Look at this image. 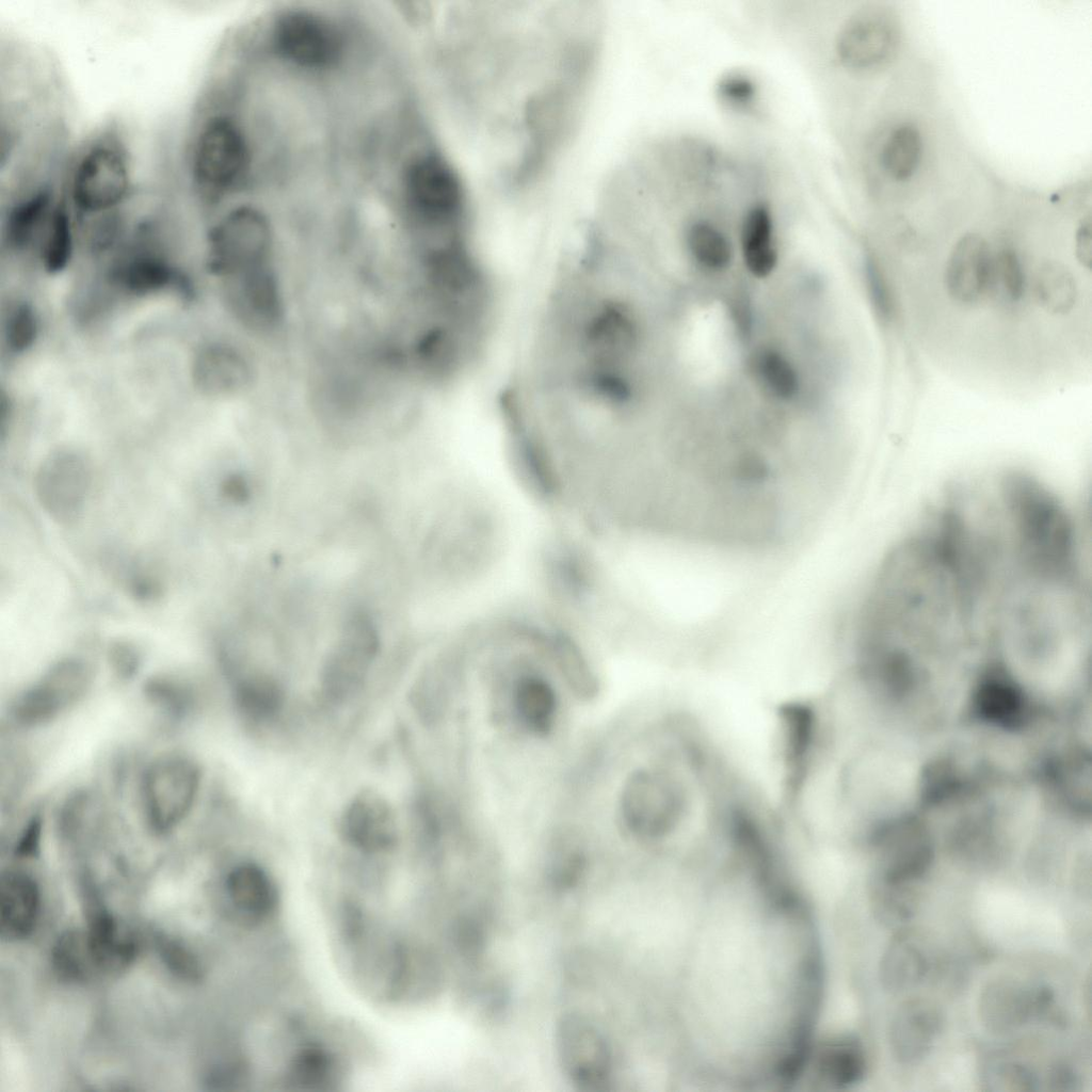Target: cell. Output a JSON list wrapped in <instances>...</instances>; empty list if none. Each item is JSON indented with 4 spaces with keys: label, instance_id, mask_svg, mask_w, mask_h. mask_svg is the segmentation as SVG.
<instances>
[{
    "label": "cell",
    "instance_id": "cell-1",
    "mask_svg": "<svg viewBox=\"0 0 1092 1092\" xmlns=\"http://www.w3.org/2000/svg\"><path fill=\"white\" fill-rule=\"evenodd\" d=\"M62 193L76 222L125 212L136 196L133 152L116 124L95 130L75 149Z\"/></svg>",
    "mask_w": 1092,
    "mask_h": 1092
},
{
    "label": "cell",
    "instance_id": "cell-2",
    "mask_svg": "<svg viewBox=\"0 0 1092 1092\" xmlns=\"http://www.w3.org/2000/svg\"><path fill=\"white\" fill-rule=\"evenodd\" d=\"M184 144V174L193 200L219 207L242 183L250 163L246 135L238 119L208 96L198 99Z\"/></svg>",
    "mask_w": 1092,
    "mask_h": 1092
},
{
    "label": "cell",
    "instance_id": "cell-3",
    "mask_svg": "<svg viewBox=\"0 0 1092 1092\" xmlns=\"http://www.w3.org/2000/svg\"><path fill=\"white\" fill-rule=\"evenodd\" d=\"M404 188L412 210L441 241L463 236L464 190L447 161L434 154L416 159L406 170Z\"/></svg>",
    "mask_w": 1092,
    "mask_h": 1092
},
{
    "label": "cell",
    "instance_id": "cell-4",
    "mask_svg": "<svg viewBox=\"0 0 1092 1092\" xmlns=\"http://www.w3.org/2000/svg\"><path fill=\"white\" fill-rule=\"evenodd\" d=\"M200 780L195 761L180 753L161 755L146 767L141 799L145 821L154 833H170L187 818L197 798Z\"/></svg>",
    "mask_w": 1092,
    "mask_h": 1092
},
{
    "label": "cell",
    "instance_id": "cell-5",
    "mask_svg": "<svg viewBox=\"0 0 1092 1092\" xmlns=\"http://www.w3.org/2000/svg\"><path fill=\"white\" fill-rule=\"evenodd\" d=\"M272 258L269 224L257 209L240 205L227 210L208 232V267L223 278L244 266Z\"/></svg>",
    "mask_w": 1092,
    "mask_h": 1092
},
{
    "label": "cell",
    "instance_id": "cell-6",
    "mask_svg": "<svg viewBox=\"0 0 1092 1092\" xmlns=\"http://www.w3.org/2000/svg\"><path fill=\"white\" fill-rule=\"evenodd\" d=\"M555 1044L562 1072L571 1083L582 1091L606 1089L613 1073V1056L594 1023L574 1013L562 1016L556 1026Z\"/></svg>",
    "mask_w": 1092,
    "mask_h": 1092
},
{
    "label": "cell",
    "instance_id": "cell-7",
    "mask_svg": "<svg viewBox=\"0 0 1092 1092\" xmlns=\"http://www.w3.org/2000/svg\"><path fill=\"white\" fill-rule=\"evenodd\" d=\"M93 680L91 665L81 658H65L25 689L12 707L14 720L22 726L48 723L76 705Z\"/></svg>",
    "mask_w": 1092,
    "mask_h": 1092
},
{
    "label": "cell",
    "instance_id": "cell-8",
    "mask_svg": "<svg viewBox=\"0 0 1092 1092\" xmlns=\"http://www.w3.org/2000/svg\"><path fill=\"white\" fill-rule=\"evenodd\" d=\"M899 39L900 25L894 11L884 5H869L844 23L837 36L836 52L849 68H871L893 55Z\"/></svg>",
    "mask_w": 1092,
    "mask_h": 1092
},
{
    "label": "cell",
    "instance_id": "cell-9",
    "mask_svg": "<svg viewBox=\"0 0 1092 1092\" xmlns=\"http://www.w3.org/2000/svg\"><path fill=\"white\" fill-rule=\"evenodd\" d=\"M273 43L286 61L309 69L330 67L341 53V39L334 26L306 10L280 16L274 26Z\"/></svg>",
    "mask_w": 1092,
    "mask_h": 1092
},
{
    "label": "cell",
    "instance_id": "cell-10",
    "mask_svg": "<svg viewBox=\"0 0 1092 1092\" xmlns=\"http://www.w3.org/2000/svg\"><path fill=\"white\" fill-rule=\"evenodd\" d=\"M379 649V636L370 617L355 613L346 624L336 646L330 653L322 675L330 697L341 701L362 686Z\"/></svg>",
    "mask_w": 1092,
    "mask_h": 1092
},
{
    "label": "cell",
    "instance_id": "cell-11",
    "mask_svg": "<svg viewBox=\"0 0 1092 1092\" xmlns=\"http://www.w3.org/2000/svg\"><path fill=\"white\" fill-rule=\"evenodd\" d=\"M90 469L75 451L50 454L36 471L35 493L43 509L60 524H71L81 515L90 487Z\"/></svg>",
    "mask_w": 1092,
    "mask_h": 1092
},
{
    "label": "cell",
    "instance_id": "cell-12",
    "mask_svg": "<svg viewBox=\"0 0 1092 1092\" xmlns=\"http://www.w3.org/2000/svg\"><path fill=\"white\" fill-rule=\"evenodd\" d=\"M49 176L22 174L9 195L3 215L2 232L5 244L13 251H23L41 237L61 197Z\"/></svg>",
    "mask_w": 1092,
    "mask_h": 1092
},
{
    "label": "cell",
    "instance_id": "cell-13",
    "mask_svg": "<svg viewBox=\"0 0 1092 1092\" xmlns=\"http://www.w3.org/2000/svg\"><path fill=\"white\" fill-rule=\"evenodd\" d=\"M151 221L138 226L136 242L129 253L112 267L111 282L135 295L150 294L168 287L186 288L184 282L170 262L152 250L150 243Z\"/></svg>",
    "mask_w": 1092,
    "mask_h": 1092
},
{
    "label": "cell",
    "instance_id": "cell-14",
    "mask_svg": "<svg viewBox=\"0 0 1092 1092\" xmlns=\"http://www.w3.org/2000/svg\"><path fill=\"white\" fill-rule=\"evenodd\" d=\"M873 844L880 856L876 877L888 882L915 884L933 860L928 836L912 823L884 829Z\"/></svg>",
    "mask_w": 1092,
    "mask_h": 1092
},
{
    "label": "cell",
    "instance_id": "cell-15",
    "mask_svg": "<svg viewBox=\"0 0 1092 1092\" xmlns=\"http://www.w3.org/2000/svg\"><path fill=\"white\" fill-rule=\"evenodd\" d=\"M992 261L993 251L981 236H963L952 248L944 273L949 296L970 306L990 299Z\"/></svg>",
    "mask_w": 1092,
    "mask_h": 1092
},
{
    "label": "cell",
    "instance_id": "cell-16",
    "mask_svg": "<svg viewBox=\"0 0 1092 1092\" xmlns=\"http://www.w3.org/2000/svg\"><path fill=\"white\" fill-rule=\"evenodd\" d=\"M938 1008L921 998L903 1001L895 1011L888 1028V1045L893 1058L912 1065L925 1059L943 1030Z\"/></svg>",
    "mask_w": 1092,
    "mask_h": 1092
},
{
    "label": "cell",
    "instance_id": "cell-17",
    "mask_svg": "<svg viewBox=\"0 0 1092 1092\" xmlns=\"http://www.w3.org/2000/svg\"><path fill=\"white\" fill-rule=\"evenodd\" d=\"M340 828L344 839L365 852L387 851L397 839L392 808L372 790H364L352 799L342 814Z\"/></svg>",
    "mask_w": 1092,
    "mask_h": 1092
},
{
    "label": "cell",
    "instance_id": "cell-18",
    "mask_svg": "<svg viewBox=\"0 0 1092 1092\" xmlns=\"http://www.w3.org/2000/svg\"><path fill=\"white\" fill-rule=\"evenodd\" d=\"M978 1017L991 1033L1003 1035L1037 1017L1035 987L999 978L989 982L978 998Z\"/></svg>",
    "mask_w": 1092,
    "mask_h": 1092
},
{
    "label": "cell",
    "instance_id": "cell-19",
    "mask_svg": "<svg viewBox=\"0 0 1092 1092\" xmlns=\"http://www.w3.org/2000/svg\"><path fill=\"white\" fill-rule=\"evenodd\" d=\"M191 373L197 390L209 397L236 394L250 380V367L244 356L223 343L200 348L194 355Z\"/></svg>",
    "mask_w": 1092,
    "mask_h": 1092
},
{
    "label": "cell",
    "instance_id": "cell-20",
    "mask_svg": "<svg viewBox=\"0 0 1092 1092\" xmlns=\"http://www.w3.org/2000/svg\"><path fill=\"white\" fill-rule=\"evenodd\" d=\"M39 910L35 881L21 871L10 870L0 880V936L4 941L27 937L33 930Z\"/></svg>",
    "mask_w": 1092,
    "mask_h": 1092
},
{
    "label": "cell",
    "instance_id": "cell-21",
    "mask_svg": "<svg viewBox=\"0 0 1092 1092\" xmlns=\"http://www.w3.org/2000/svg\"><path fill=\"white\" fill-rule=\"evenodd\" d=\"M813 1067L818 1080L830 1087L857 1083L866 1072L863 1044L854 1035L832 1038L815 1050Z\"/></svg>",
    "mask_w": 1092,
    "mask_h": 1092
},
{
    "label": "cell",
    "instance_id": "cell-22",
    "mask_svg": "<svg viewBox=\"0 0 1092 1092\" xmlns=\"http://www.w3.org/2000/svg\"><path fill=\"white\" fill-rule=\"evenodd\" d=\"M85 932L100 974H118L133 962L136 954L135 942L121 930L115 918L107 911L95 910Z\"/></svg>",
    "mask_w": 1092,
    "mask_h": 1092
},
{
    "label": "cell",
    "instance_id": "cell-23",
    "mask_svg": "<svg viewBox=\"0 0 1092 1092\" xmlns=\"http://www.w3.org/2000/svg\"><path fill=\"white\" fill-rule=\"evenodd\" d=\"M225 888L234 909L252 919L267 917L277 903L273 880L261 867L252 863L232 868L227 876Z\"/></svg>",
    "mask_w": 1092,
    "mask_h": 1092
},
{
    "label": "cell",
    "instance_id": "cell-24",
    "mask_svg": "<svg viewBox=\"0 0 1092 1092\" xmlns=\"http://www.w3.org/2000/svg\"><path fill=\"white\" fill-rule=\"evenodd\" d=\"M928 973V960L917 943L897 934L886 947L879 965V980L890 994L917 986Z\"/></svg>",
    "mask_w": 1092,
    "mask_h": 1092
},
{
    "label": "cell",
    "instance_id": "cell-25",
    "mask_svg": "<svg viewBox=\"0 0 1092 1092\" xmlns=\"http://www.w3.org/2000/svg\"><path fill=\"white\" fill-rule=\"evenodd\" d=\"M740 243L744 266L752 275L764 278L774 271L778 254L773 218L766 206L755 205L745 213Z\"/></svg>",
    "mask_w": 1092,
    "mask_h": 1092
},
{
    "label": "cell",
    "instance_id": "cell-26",
    "mask_svg": "<svg viewBox=\"0 0 1092 1092\" xmlns=\"http://www.w3.org/2000/svg\"><path fill=\"white\" fill-rule=\"evenodd\" d=\"M976 704L981 717L1000 726L1017 725L1024 714V696L1006 672L991 670L980 681Z\"/></svg>",
    "mask_w": 1092,
    "mask_h": 1092
},
{
    "label": "cell",
    "instance_id": "cell-27",
    "mask_svg": "<svg viewBox=\"0 0 1092 1092\" xmlns=\"http://www.w3.org/2000/svg\"><path fill=\"white\" fill-rule=\"evenodd\" d=\"M513 704L518 719L528 729L537 735H545L551 729L557 696L547 680L534 675L519 678L514 688Z\"/></svg>",
    "mask_w": 1092,
    "mask_h": 1092
},
{
    "label": "cell",
    "instance_id": "cell-28",
    "mask_svg": "<svg viewBox=\"0 0 1092 1092\" xmlns=\"http://www.w3.org/2000/svg\"><path fill=\"white\" fill-rule=\"evenodd\" d=\"M915 884L894 883L874 876L870 884L869 900L876 918L886 927L909 922L918 906Z\"/></svg>",
    "mask_w": 1092,
    "mask_h": 1092
},
{
    "label": "cell",
    "instance_id": "cell-29",
    "mask_svg": "<svg viewBox=\"0 0 1092 1092\" xmlns=\"http://www.w3.org/2000/svg\"><path fill=\"white\" fill-rule=\"evenodd\" d=\"M75 219L63 195L61 197L42 235V261L47 272L59 273L68 264L75 239Z\"/></svg>",
    "mask_w": 1092,
    "mask_h": 1092
},
{
    "label": "cell",
    "instance_id": "cell-30",
    "mask_svg": "<svg viewBox=\"0 0 1092 1092\" xmlns=\"http://www.w3.org/2000/svg\"><path fill=\"white\" fill-rule=\"evenodd\" d=\"M51 962L58 977L67 982H85L100 974L85 931L69 930L63 933L52 948Z\"/></svg>",
    "mask_w": 1092,
    "mask_h": 1092
},
{
    "label": "cell",
    "instance_id": "cell-31",
    "mask_svg": "<svg viewBox=\"0 0 1092 1092\" xmlns=\"http://www.w3.org/2000/svg\"><path fill=\"white\" fill-rule=\"evenodd\" d=\"M687 248L693 260L709 272L726 270L733 260V246L725 235L713 223L695 220L686 230Z\"/></svg>",
    "mask_w": 1092,
    "mask_h": 1092
},
{
    "label": "cell",
    "instance_id": "cell-32",
    "mask_svg": "<svg viewBox=\"0 0 1092 1092\" xmlns=\"http://www.w3.org/2000/svg\"><path fill=\"white\" fill-rule=\"evenodd\" d=\"M921 151L922 140L919 130L912 124L899 125L884 145L883 166L892 178L906 180L918 167Z\"/></svg>",
    "mask_w": 1092,
    "mask_h": 1092
},
{
    "label": "cell",
    "instance_id": "cell-33",
    "mask_svg": "<svg viewBox=\"0 0 1092 1092\" xmlns=\"http://www.w3.org/2000/svg\"><path fill=\"white\" fill-rule=\"evenodd\" d=\"M235 698L240 711L246 717L264 720L280 709L284 693L274 679L255 675L245 677L237 684Z\"/></svg>",
    "mask_w": 1092,
    "mask_h": 1092
},
{
    "label": "cell",
    "instance_id": "cell-34",
    "mask_svg": "<svg viewBox=\"0 0 1092 1092\" xmlns=\"http://www.w3.org/2000/svg\"><path fill=\"white\" fill-rule=\"evenodd\" d=\"M1026 287L1027 277L1018 254L1007 246L993 253L990 298L1000 304L1015 305L1024 298Z\"/></svg>",
    "mask_w": 1092,
    "mask_h": 1092
},
{
    "label": "cell",
    "instance_id": "cell-35",
    "mask_svg": "<svg viewBox=\"0 0 1092 1092\" xmlns=\"http://www.w3.org/2000/svg\"><path fill=\"white\" fill-rule=\"evenodd\" d=\"M1033 292L1042 307L1053 314H1066L1073 308L1077 295L1074 277L1056 263H1045L1039 269Z\"/></svg>",
    "mask_w": 1092,
    "mask_h": 1092
},
{
    "label": "cell",
    "instance_id": "cell-36",
    "mask_svg": "<svg viewBox=\"0 0 1092 1092\" xmlns=\"http://www.w3.org/2000/svg\"><path fill=\"white\" fill-rule=\"evenodd\" d=\"M753 367L762 386L780 400L794 398L800 389L798 371L786 355L774 349H764L754 358Z\"/></svg>",
    "mask_w": 1092,
    "mask_h": 1092
},
{
    "label": "cell",
    "instance_id": "cell-37",
    "mask_svg": "<svg viewBox=\"0 0 1092 1092\" xmlns=\"http://www.w3.org/2000/svg\"><path fill=\"white\" fill-rule=\"evenodd\" d=\"M587 864L583 846L575 835H559L552 845L549 874L552 883L561 889H569L581 878Z\"/></svg>",
    "mask_w": 1092,
    "mask_h": 1092
},
{
    "label": "cell",
    "instance_id": "cell-38",
    "mask_svg": "<svg viewBox=\"0 0 1092 1092\" xmlns=\"http://www.w3.org/2000/svg\"><path fill=\"white\" fill-rule=\"evenodd\" d=\"M38 317L27 302L17 303L10 311L5 323V342L14 354L27 352L38 336Z\"/></svg>",
    "mask_w": 1092,
    "mask_h": 1092
},
{
    "label": "cell",
    "instance_id": "cell-39",
    "mask_svg": "<svg viewBox=\"0 0 1092 1092\" xmlns=\"http://www.w3.org/2000/svg\"><path fill=\"white\" fill-rule=\"evenodd\" d=\"M156 945L164 965L178 978L191 982L202 979L203 969L197 958L180 942L160 935Z\"/></svg>",
    "mask_w": 1092,
    "mask_h": 1092
},
{
    "label": "cell",
    "instance_id": "cell-40",
    "mask_svg": "<svg viewBox=\"0 0 1092 1092\" xmlns=\"http://www.w3.org/2000/svg\"><path fill=\"white\" fill-rule=\"evenodd\" d=\"M334 1069L333 1059L319 1048L302 1051L294 1060L291 1076L301 1086H316L328 1081Z\"/></svg>",
    "mask_w": 1092,
    "mask_h": 1092
},
{
    "label": "cell",
    "instance_id": "cell-41",
    "mask_svg": "<svg viewBox=\"0 0 1092 1092\" xmlns=\"http://www.w3.org/2000/svg\"><path fill=\"white\" fill-rule=\"evenodd\" d=\"M985 1076L994 1091H1034L1038 1086L1035 1074L1019 1062L998 1063Z\"/></svg>",
    "mask_w": 1092,
    "mask_h": 1092
},
{
    "label": "cell",
    "instance_id": "cell-42",
    "mask_svg": "<svg viewBox=\"0 0 1092 1092\" xmlns=\"http://www.w3.org/2000/svg\"><path fill=\"white\" fill-rule=\"evenodd\" d=\"M148 694L171 713L184 712L192 703L189 686L173 678H158L148 686Z\"/></svg>",
    "mask_w": 1092,
    "mask_h": 1092
},
{
    "label": "cell",
    "instance_id": "cell-43",
    "mask_svg": "<svg viewBox=\"0 0 1092 1092\" xmlns=\"http://www.w3.org/2000/svg\"><path fill=\"white\" fill-rule=\"evenodd\" d=\"M864 275L867 291L874 310L879 317L887 320L892 315L890 295L888 293L884 276L879 266L871 257L865 258Z\"/></svg>",
    "mask_w": 1092,
    "mask_h": 1092
},
{
    "label": "cell",
    "instance_id": "cell-44",
    "mask_svg": "<svg viewBox=\"0 0 1092 1092\" xmlns=\"http://www.w3.org/2000/svg\"><path fill=\"white\" fill-rule=\"evenodd\" d=\"M718 94L721 99L733 106H745L753 101L756 94L754 82L741 74H729L720 79Z\"/></svg>",
    "mask_w": 1092,
    "mask_h": 1092
},
{
    "label": "cell",
    "instance_id": "cell-45",
    "mask_svg": "<svg viewBox=\"0 0 1092 1092\" xmlns=\"http://www.w3.org/2000/svg\"><path fill=\"white\" fill-rule=\"evenodd\" d=\"M110 658L121 674L129 675L139 664V653L128 642H117L110 648Z\"/></svg>",
    "mask_w": 1092,
    "mask_h": 1092
},
{
    "label": "cell",
    "instance_id": "cell-46",
    "mask_svg": "<svg viewBox=\"0 0 1092 1092\" xmlns=\"http://www.w3.org/2000/svg\"><path fill=\"white\" fill-rule=\"evenodd\" d=\"M1078 1085V1076L1071 1066L1064 1063H1057L1050 1067L1048 1073V1086L1050 1090L1074 1091L1077 1090Z\"/></svg>",
    "mask_w": 1092,
    "mask_h": 1092
},
{
    "label": "cell",
    "instance_id": "cell-47",
    "mask_svg": "<svg viewBox=\"0 0 1092 1092\" xmlns=\"http://www.w3.org/2000/svg\"><path fill=\"white\" fill-rule=\"evenodd\" d=\"M222 492L224 496L234 502H245L250 494L248 485L240 475L227 477L223 481Z\"/></svg>",
    "mask_w": 1092,
    "mask_h": 1092
},
{
    "label": "cell",
    "instance_id": "cell-48",
    "mask_svg": "<svg viewBox=\"0 0 1092 1092\" xmlns=\"http://www.w3.org/2000/svg\"><path fill=\"white\" fill-rule=\"evenodd\" d=\"M39 823L41 822L37 819H33L31 821V824L28 826L27 831L23 834V837L21 838L16 849V853L18 855L30 856L34 854L38 846L41 832Z\"/></svg>",
    "mask_w": 1092,
    "mask_h": 1092
},
{
    "label": "cell",
    "instance_id": "cell-49",
    "mask_svg": "<svg viewBox=\"0 0 1092 1092\" xmlns=\"http://www.w3.org/2000/svg\"><path fill=\"white\" fill-rule=\"evenodd\" d=\"M1077 251L1082 260L1090 261L1091 256V224L1090 220L1082 223L1077 232Z\"/></svg>",
    "mask_w": 1092,
    "mask_h": 1092
}]
</instances>
